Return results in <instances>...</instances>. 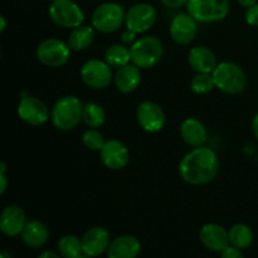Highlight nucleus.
Here are the masks:
<instances>
[{"label":"nucleus","mask_w":258,"mask_h":258,"mask_svg":"<svg viewBox=\"0 0 258 258\" xmlns=\"http://www.w3.org/2000/svg\"><path fill=\"white\" fill-rule=\"evenodd\" d=\"M219 160L212 149L198 146L189 151L179 164V174L184 181L191 185H203L216 178Z\"/></svg>","instance_id":"f257e3e1"},{"label":"nucleus","mask_w":258,"mask_h":258,"mask_svg":"<svg viewBox=\"0 0 258 258\" xmlns=\"http://www.w3.org/2000/svg\"><path fill=\"white\" fill-rule=\"evenodd\" d=\"M83 103L75 96H66L54 103L50 112L52 122L58 130L70 131L82 120Z\"/></svg>","instance_id":"f03ea898"},{"label":"nucleus","mask_w":258,"mask_h":258,"mask_svg":"<svg viewBox=\"0 0 258 258\" xmlns=\"http://www.w3.org/2000/svg\"><path fill=\"white\" fill-rule=\"evenodd\" d=\"M216 87L229 95L241 93L247 86V76L238 64L232 62H222L213 71Z\"/></svg>","instance_id":"7ed1b4c3"},{"label":"nucleus","mask_w":258,"mask_h":258,"mask_svg":"<svg viewBox=\"0 0 258 258\" xmlns=\"http://www.w3.org/2000/svg\"><path fill=\"white\" fill-rule=\"evenodd\" d=\"M131 62L141 70H149L159 64L164 54L163 43L156 37H143L130 48Z\"/></svg>","instance_id":"20e7f679"},{"label":"nucleus","mask_w":258,"mask_h":258,"mask_svg":"<svg viewBox=\"0 0 258 258\" xmlns=\"http://www.w3.org/2000/svg\"><path fill=\"white\" fill-rule=\"evenodd\" d=\"M186 10L189 14L202 23L221 22L228 15V0H188Z\"/></svg>","instance_id":"39448f33"},{"label":"nucleus","mask_w":258,"mask_h":258,"mask_svg":"<svg viewBox=\"0 0 258 258\" xmlns=\"http://www.w3.org/2000/svg\"><path fill=\"white\" fill-rule=\"evenodd\" d=\"M125 10L116 3H103L92 14V27L100 33H113L125 22Z\"/></svg>","instance_id":"423d86ee"},{"label":"nucleus","mask_w":258,"mask_h":258,"mask_svg":"<svg viewBox=\"0 0 258 258\" xmlns=\"http://www.w3.org/2000/svg\"><path fill=\"white\" fill-rule=\"evenodd\" d=\"M50 20L63 28H77L85 20L81 8L72 0H54L48 10Z\"/></svg>","instance_id":"0eeeda50"},{"label":"nucleus","mask_w":258,"mask_h":258,"mask_svg":"<svg viewBox=\"0 0 258 258\" xmlns=\"http://www.w3.org/2000/svg\"><path fill=\"white\" fill-rule=\"evenodd\" d=\"M70 55V45L57 38H49V39L43 40L37 48L38 59L47 67H62L68 62Z\"/></svg>","instance_id":"6e6552de"},{"label":"nucleus","mask_w":258,"mask_h":258,"mask_svg":"<svg viewBox=\"0 0 258 258\" xmlns=\"http://www.w3.org/2000/svg\"><path fill=\"white\" fill-rule=\"evenodd\" d=\"M82 81L91 88L102 90L108 87L112 81V71L107 62L100 59H91L83 64L81 70Z\"/></svg>","instance_id":"1a4fd4ad"},{"label":"nucleus","mask_w":258,"mask_h":258,"mask_svg":"<svg viewBox=\"0 0 258 258\" xmlns=\"http://www.w3.org/2000/svg\"><path fill=\"white\" fill-rule=\"evenodd\" d=\"M158 13L150 4L140 3L135 4L126 12L125 23L126 27L135 30L136 33H144L150 29L156 22Z\"/></svg>","instance_id":"9d476101"},{"label":"nucleus","mask_w":258,"mask_h":258,"mask_svg":"<svg viewBox=\"0 0 258 258\" xmlns=\"http://www.w3.org/2000/svg\"><path fill=\"white\" fill-rule=\"evenodd\" d=\"M18 115L29 125L40 126L47 122L49 118V110L44 102L32 96H28L20 100L18 105Z\"/></svg>","instance_id":"9b49d317"},{"label":"nucleus","mask_w":258,"mask_h":258,"mask_svg":"<svg viewBox=\"0 0 258 258\" xmlns=\"http://www.w3.org/2000/svg\"><path fill=\"white\" fill-rule=\"evenodd\" d=\"M138 122L148 133H158L165 125V113L160 106L151 101H144L136 111Z\"/></svg>","instance_id":"f8f14e48"},{"label":"nucleus","mask_w":258,"mask_h":258,"mask_svg":"<svg viewBox=\"0 0 258 258\" xmlns=\"http://www.w3.org/2000/svg\"><path fill=\"white\" fill-rule=\"evenodd\" d=\"M197 30V20L189 13H180L175 15L170 23V35L178 44L185 45L193 42Z\"/></svg>","instance_id":"ddd939ff"},{"label":"nucleus","mask_w":258,"mask_h":258,"mask_svg":"<svg viewBox=\"0 0 258 258\" xmlns=\"http://www.w3.org/2000/svg\"><path fill=\"white\" fill-rule=\"evenodd\" d=\"M130 159L127 148L118 140L106 141L101 149V160L111 170H120L125 168Z\"/></svg>","instance_id":"4468645a"},{"label":"nucleus","mask_w":258,"mask_h":258,"mask_svg":"<svg viewBox=\"0 0 258 258\" xmlns=\"http://www.w3.org/2000/svg\"><path fill=\"white\" fill-rule=\"evenodd\" d=\"M110 233L105 228L93 227L82 237L83 253L88 257H96L106 252L110 247Z\"/></svg>","instance_id":"2eb2a0df"},{"label":"nucleus","mask_w":258,"mask_h":258,"mask_svg":"<svg viewBox=\"0 0 258 258\" xmlns=\"http://www.w3.org/2000/svg\"><path fill=\"white\" fill-rule=\"evenodd\" d=\"M27 224V216L18 206H9L0 214V231L5 236L14 237L23 232Z\"/></svg>","instance_id":"dca6fc26"},{"label":"nucleus","mask_w":258,"mask_h":258,"mask_svg":"<svg viewBox=\"0 0 258 258\" xmlns=\"http://www.w3.org/2000/svg\"><path fill=\"white\" fill-rule=\"evenodd\" d=\"M199 238L206 248L219 253L229 244L228 232L217 223H208L203 226L199 233Z\"/></svg>","instance_id":"f3484780"},{"label":"nucleus","mask_w":258,"mask_h":258,"mask_svg":"<svg viewBox=\"0 0 258 258\" xmlns=\"http://www.w3.org/2000/svg\"><path fill=\"white\" fill-rule=\"evenodd\" d=\"M188 62L191 70L197 73H213L217 67V59L214 53L209 48L199 45L189 50Z\"/></svg>","instance_id":"a211bd4d"},{"label":"nucleus","mask_w":258,"mask_h":258,"mask_svg":"<svg viewBox=\"0 0 258 258\" xmlns=\"http://www.w3.org/2000/svg\"><path fill=\"white\" fill-rule=\"evenodd\" d=\"M141 251V243L134 236H120L111 241L107 249L110 258H135Z\"/></svg>","instance_id":"6ab92c4d"},{"label":"nucleus","mask_w":258,"mask_h":258,"mask_svg":"<svg viewBox=\"0 0 258 258\" xmlns=\"http://www.w3.org/2000/svg\"><path fill=\"white\" fill-rule=\"evenodd\" d=\"M141 83L140 68L138 66L126 64L118 68L115 76V86L120 92L130 93L134 92Z\"/></svg>","instance_id":"aec40b11"},{"label":"nucleus","mask_w":258,"mask_h":258,"mask_svg":"<svg viewBox=\"0 0 258 258\" xmlns=\"http://www.w3.org/2000/svg\"><path fill=\"white\" fill-rule=\"evenodd\" d=\"M23 242L30 248H39L44 246L49 238V231L47 226L39 221L27 222L22 232Z\"/></svg>","instance_id":"412c9836"},{"label":"nucleus","mask_w":258,"mask_h":258,"mask_svg":"<svg viewBox=\"0 0 258 258\" xmlns=\"http://www.w3.org/2000/svg\"><path fill=\"white\" fill-rule=\"evenodd\" d=\"M180 134L183 140L189 146L198 148L203 146L207 141V130L203 123L197 118H186L180 126Z\"/></svg>","instance_id":"4be33fe9"},{"label":"nucleus","mask_w":258,"mask_h":258,"mask_svg":"<svg viewBox=\"0 0 258 258\" xmlns=\"http://www.w3.org/2000/svg\"><path fill=\"white\" fill-rule=\"evenodd\" d=\"M95 39V28L90 25H80L73 28L68 38V45L72 50H83L90 47Z\"/></svg>","instance_id":"5701e85b"},{"label":"nucleus","mask_w":258,"mask_h":258,"mask_svg":"<svg viewBox=\"0 0 258 258\" xmlns=\"http://www.w3.org/2000/svg\"><path fill=\"white\" fill-rule=\"evenodd\" d=\"M105 60L108 66L121 68L131 62V50L123 44H113L105 52Z\"/></svg>","instance_id":"b1692460"},{"label":"nucleus","mask_w":258,"mask_h":258,"mask_svg":"<svg viewBox=\"0 0 258 258\" xmlns=\"http://www.w3.org/2000/svg\"><path fill=\"white\" fill-rule=\"evenodd\" d=\"M228 237L229 244L244 249L251 246L253 241V232L246 224H236L228 231Z\"/></svg>","instance_id":"393cba45"},{"label":"nucleus","mask_w":258,"mask_h":258,"mask_svg":"<svg viewBox=\"0 0 258 258\" xmlns=\"http://www.w3.org/2000/svg\"><path fill=\"white\" fill-rule=\"evenodd\" d=\"M83 122L90 127H101L106 121L105 110L95 102H88L83 105Z\"/></svg>","instance_id":"a878e982"},{"label":"nucleus","mask_w":258,"mask_h":258,"mask_svg":"<svg viewBox=\"0 0 258 258\" xmlns=\"http://www.w3.org/2000/svg\"><path fill=\"white\" fill-rule=\"evenodd\" d=\"M58 251L60 256L66 258H77L83 253L82 239L78 237L68 234V236L62 237L58 242Z\"/></svg>","instance_id":"bb28decb"},{"label":"nucleus","mask_w":258,"mask_h":258,"mask_svg":"<svg viewBox=\"0 0 258 258\" xmlns=\"http://www.w3.org/2000/svg\"><path fill=\"white\" fill-rule=\"evenodd\" d=\"M190 87L198 95L209 93L216 87L213 75H211V73H197L191 80Z\"/></svg>","instance_id":"cd10ccee"},{"label":"nucleus","mask_w":258,"mask_h":258,"mask_svg":"<svg viewBox=\"0 0 258 258\" xmlns=\"http://www.w3.org/2000/svg\"><path fill=\"white\" fill-rule=\"evenodd\" d=\"M82 143L87 149L93 151H101V149L105 145V138L101 133H98L95 128L85 131L82 135Z\"/></svg>","instance_id":"c85d7f7f"},{"label":"nucleus","mask_w":258,"mask_h":258,"mask_svg":"<svg viewBox=\"0 0 258 258\" xmlns=\"http://www.w3.org/2000/svg\"><path fill=\"white\" fill-rule=\"evenodd\" d=\"M246 22L247 24L252 25V27H258V3L247 8Z\"/></svg>","instance_id":"c756f323"},{"label":"nucleus","mask_w":258,"mask_h":258,"mask_svg":"<svg viewBox=\"0 0 258 258\" xmlns=\"http://www.w3.org/2000/svg\"><path fill=\"white\" fill-rule=\"evenodd\" d=\"M221 256L223 258H242L243 257V252L241 248H237V247L228 244L223 251L221 252Z\"/></svg>","instance_id":"7c9ffc66"},{"label":"nucleus","mask_w":258,"mask_h":258,"mask_svg":"<svg viewBox=\"0 0 258 258\" xmlns=\"http://www.w3.org/2000/svg\"><path fill=\"white\" fill-rule=\"evenodd\" d=\"M136 34H138V33H136L135 30L127 28V29L123 30L122 34H121V40H122L123 44H134V43L136 42Z\"/></svg>","instance_id":"2f4dec72"},{"label":"nucleus","mask_w":258,"mask_h":258,"mask_svg":"<svg viewBox=\"0 0 258 258\" xmlns=\"http://www.w3.org/2000/svg\"><path fill=\"white\" fill-rule=\"evenodd\" d=\"M161 4H164L168 8H181L186 5L188 0H160Z\"/></svg>","instance_id":"473e14b6"},{"label":"nucleus","mask_w":258,"mask_h":258,"mask_svg":"<svg viewBox=\"0 0 258 258\" xmlns=\"http://www.w3.org/2000/svg\"><path fill=\"white\" fill-rule=\"evenodd\" d=\"M7 185H8L7 176H5V174H0V194H4L5 193V189H7Z\"/></svg>","instance_id":"72a5a7b5"},{"label":"nucleus","mask_w":258,"mask_h":258,"mask_svg":"<svg viewBox=\"0 0 258 258\" xmlns=\"http://www.w3.org/2000/svg\"><path fill=\"white\" fill-rule=\"evenodd\" d=\"M237 3H238L241 7H244V8H249L252 7V5H254L257 3V0H237Z\"/></svg>","instance_id":"f704fd0d"},{"label":"nucleus","mask_w":258,"mask_h":258,"mask_svg":"<svg viewBox=\"0 0 258 258\" xmlns=\"http://www.w3.org/2000/svg\"><path fill=\"white\" fill-rule=\"evenodd\" d=\"M252 130H253L254 136L258 140V113L253 117V121H252Z\"/></svg>","instance_id":"c9c22d12"},{"label":"nucleus","mask_w":258,"mask_h":258,"mask_svg":"<svg viewBox=\"0 0 258 258\" xmlns=\"http://www.w3.org/2000/svg\"><path fill=\"white\" fill-rule=\"evenodd\" d=\"M47 257H53V258H58V254L54 253V252H44L39 256V258H47Z\"/></svg>","instance_id":"e433bc0d"},{"label":"nucleus","mask_w":258,"mask_h":258,"mask_svg":"<svg viewBox=\"0 0 258 258\" xmlns=\"http://www.w3.org/2000/svg\"><path fill=\"white\" fill-rule=\"evenodd\" d=\"M0 22H2V27H0V32H4L5 28H7V22H5L4 17H0Z\"/></svg>","instance_id":"4c0bfd02"},{"label":"nucleus","mask_w":258,"mask_h":258,"mask_svg":"<svg viewBox=\"0 0 258 258\" xmlns=\"http://www.w3.org/2000/svg\"><path fill=\"white\" fill-rule=\"evenodd\" d=\"M5 171H7V165L5 163H2L0 164V174H5Z\"/></svg>","instance_id":"58836bf2"},{"label":"nucleus","mask_w":258,"mask_h":258,"mask_svg":"<svg viewBox=\"0 0 258 258\" xmlns=\"http://www.w3.org/2000/svg\"><path fill=\"white\" fill-rule=\"evenodd\" d=\"M49 2H54V0H49Z\"/></svg>","instance_id":"ea45409f"}]
</instances>
